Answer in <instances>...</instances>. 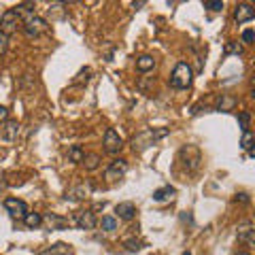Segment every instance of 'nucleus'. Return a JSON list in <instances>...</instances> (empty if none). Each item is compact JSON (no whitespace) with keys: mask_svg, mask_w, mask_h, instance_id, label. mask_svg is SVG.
I'll return each mask as SVG.
<instances>
[{"mask_svg":"<svg viewBox=\"0 0 255 255\" xmlns=\"http://www.w3.org/2000/svg\"><path fill=\"white\" fill-rule=\"evenodd\" d=\"M102 145H105V151H107V153L115 155V153H119V151H122L124 140H122V136L117 134V130L109 128V130L105 132V140H102Z\"/></svg>","mask_w":255,"mask_h":255,"instance_id":"3","label":"nucleus"},{"mask_svg":"<svg viewBox=\"0 0 255 255\" xmlns=\"http://www.w3.org/2000/svg\"><path fill=\"white\" fill-rule=\"evenodd\" d=\"M124 245H126V249H128V251H138L140 247H142V243L136 241V238H130V241H126Z\"/></svg>","mask_w":255,"mask_h":255,"instance_id":"22","label":"nucleus"},{"mask_svg":"<svg viewBox=\"0 0 255 255\" xmlns=\"http://www.w3.org/2000/svg\"><path fill=\"white\" fill-rule=\"evenodd\" d=\"M21 28H23V32H26L28 38H36L41 32H45L47 28H49V23H47L45 19H41V17H36V15H32V17L23 19Z\"/></svg>","mask_w":255,"mask_h":255,"instance_id":"2","label":"nucleus"},{"mask_svg":"<svg viewBox=\"0 0 255 255\" xmlns=\"http://www.w3.org/2000/svg\"><path fill=\"white\" fill-rule=\"evenodd\" d=\"M83 164H85L87 170H96V168L100 166V155H96V153L85 155V157H83Z\"/></svg>","mask_w":255,"mask_h":255,"instance_id":"19","label":"nucleus"},{"mask_svg":"<svg viewBox=\"0 0 255 255\" xmlns=\"http://www.w3.org/2000/svg\"><path fill=\"white\" fill-rule=\"evenodd\" d=\"M249 119H251L249 113H241V115H238V122H241V128H243V130H247V126H249Z\"/></svg>","mask_w":255,"mask_h":255,"instance_id":"27","label":"nucleus"},{"mask_svg":"<svg viewBox=\"0 0 255 255\" xmlns=\"http://www.w3.org/2000/svg\"><path fill=\"white\" fill-rule=\"evenodd\" d=\"M23 223H26L28 228H38L43 223V217L38 213H28L26 217H23Z\"/></svg>","mask_w":255,"mask_h":255,"instance_id":"18","label":"nucleus"},{"mask_svg":"<svg viewBox=\"0 0 255 255\" xmlns=\"http://www.w3.org/2000/svg\"><path fill=\"white\" fill-rule=\"evenodd\" d=\"M21 23V19H19V15L15 13L13 9H9V11H4V15H2V19H0V26H2V30L0 32H4L6 36L11 34L13 30H17V26Z\"/></svg>","mask_w":255,"mask_h":255,"instance_id":"5","label":"nucleus"},{"mask_svg":"<svg viewBox=\"0 0 255 255\" xmlns=\"http://www.w3.org/2000/svg\"><path fill=\"white\" fill-rule=\"evenodd\" d=\"M66 253H70L68 245H64V243H58V245H53L51 249H47V251H41L38 255H66Z\"/></svg>","mask_w":255,"mask_h":255,"instance_id":"16","label":"nucleus"},{"mask_svg":"<svg viewBox=\"0 0 255 255\" xmlns=\"http://www.w3.org/2000/svg\"><path fill=\"white\" fill-rule=\"evenodd\" d=\"M183 255H191V253H183Z\"/></svg>","mask_w":255,"mask_h":255,"instance_id":"30","label":"nucleus"},{"mask_svg":"<svg viewBox=\"0 0 255 255\" xmlns=\"http://www.w3.org/2000/svg\"><path fill=\"white\" fill-rule=\"evenodd\" d=\"M126 172H128V162H126L124 157H115L113 162L109 164V168H107V172H105V177H107L109 181H117V179H122Z\"/></svg>","mask_w":255,"mask_h":255,"instance_id":"4","label":"nucleus"},{"mask_svg":"<svg viewBox=\"0 0 255 255\" xmlns=\"http://www.w3.org/2000/svg\"><path fill=\"white\" fill-rule=\"evenodd\" d=\"M177 194V189H174L172 185H164V187H159L153 191V200L155 202H166V200H170V198Z\"/></svg>","mask_w":255,"mask_h":255,"instance_id":"12","label":"nucleus"},{"mask_svg":"<svg viewBox=\"0 0 255 255\" xmlns=\"http://www.w3.org/2000/svg\"><path fill=\"white\" fill-rule=\"evenodd\" d=\"M115 213H117L119 219L130 221V219L136 217V206H134V202H119L115 206Z\"/></svg>","mask_w":255,"mask_h":255,"instance_id":"10","label":"nucleus"},{"mask_svg":"<svg viewBox=\"0 0 255 255\" xmlns=\"http://www.w3.org/2000/svg\"><path fill=\"white\" fill-rule=\"evenodd\" d=\"M136 68L140 70V73H149V70L155 68V58L153 55H149V53L140 55V58L136 60Z\"/></svg>","mask_w":255,"mask_h":255,"instance_id":"13","label":"nucleus"},{"mask_svg":"<svg viewBox=\"0 0 255 255\" xmlns=\"http://www.w3.org/2000/svg\"><path fill=\"white\" fill-rule=\"evenodd\" d=\"M253 38H255V32H253V30H245V32H243V43L251 45V43H253Z\"/></svg>","mask_w":255,"mask_h":255,"instance_id":"25","label":"nucleus"},{"mask_svg":"<svg viewBox=\"0 0 255 255\" xmlns=\"http://www.w3.org/2000/svg\"><path fill=\"white\" fill-rule=\"evenodd\" d=\"M191 81H194V70H191V66L187 62H179L170 75V85L174 90H187Z\"/></svg>","mask_w":255,"mask_h":255,"instance_id":"1","label":"nucleus"},{"mask_svg":"<svg viewBox=\"0 0 255 255\" xmlns=\"http://www.w3.org/2000/svg\"><path fill=\"white\" fill-rule=\"evenodd\" d=\"M4 209L9 211L13 217H26L28 215V204L19 200V198H6L4 200Z\"/></svg>","mask_w":255,"mask_h":255,"instance_id":"6","label":"nucleus"},{"mask_svg":"<svg viewBox=\"0 0 255 255\" xmlns=\"http://www.w3.org/2000/svg\"><path fill=\"white\" fill-rule=\"evenodd\" d=\"M204 9H209V11H223V2H221V0H206Z\"/></svg>","mask_w":255,"mask_h":255,"instance_id":"21","label":"nucleus"},{"mask_svg":"<svg viewBox=\"0 0 255 255\" xmlns=\"http://www.w3.org/2000/svg\"><path fill=\"white\" fill-rule=\"evenodd\" d=\"M253 17H255V11H253V6H251V4H247V2H243V4H236V11H234V19H236L238 23L251 21Z\"/></svg>","mask_w":255,"mask_h":255,"instance_id":"9","label":"nucleus"},{"mask_svg":"<svg viewBox=\"0 0 255 255\" xmlns=\"http://www.w3.org/2000/svg\"><path fill=\"white\" fill-rule=\"evenodd\" d=\"M17 136H19V124L13 122V119H6L2 128V138L13 142V140H17Z\"/></svg>","mask_w":255,"mask_h":255,"instance_id":"11","label":"nucleus"},{"mask_svg":"<svg viewBox=\"0 0 255 255\" xmlns=\"http://www.w3.org/2000/svg\"><path fill=\"white\" fill-rule=\"evenodd\" d=\"M238 255H249V253H238Z\"/></svg>","mask_w":255,"mask_h":255,"instance_id":"29","label":"nucleus"},{"mask_svg":"<svg viewBox=\"0 0 255 255\" xmlns=\"http://www.w3.org/2000/svg\"><path fill=\"white\" fill-rule=\"evenodd\" d=\"M102 230H105V232H113V230H117V219L111 217V215H105V217H102Z\"/></svg>","mask_w":255,"mask_h":255,"instance_id":"20","label":"nucleus"},{"mask_svg":"<svg viewBox=\"0 0 255 255\" xmlns=\"http://www.w3.org/2000/svg\"><path fill=\"white\" fill-rule=\"evenodd\" d=\"M236 234H238V241H243V243H247V245L253 247V243H255V230H253V223H251V221L241 223Z\"/></svg>","mask_w":255,"mask_h":255,"instance_id":"7","label":"nucleus"},{"mask_svg":"<svg viewBox=\"0 0 255 255\" xmlns=\"http://www.w3.org/2000/svg\"><path fill=\"white\" fill-rule=\"evenodd\" d=\"M6 119H9V111H6V107H0V124H4Z\"/></svg>","mask_w":255,"mask_h":255,"instance_id":"28","label":"nucleus"},{"mask_svg":"<svg viewBox=\"0 0 255 255\" xmlns=\"http://www.w3.org/2000/svg\"><path fill=\"white\" fill-rule=\"evenodd\" d=\"M83 157H85V151H83L81 147H79V145H73V147L68 149V159H70L73 164L83 162Z\"/></svg>","mask_w":255,"mask_h":255,"instance_id":"15","label":"nucleus"},{"mask_svg":"<svg viewBox=\"0 0 255 255\" xmlns=\"http://www.w3.org/2000/svg\"><path fill=\"white\" fill-rule=\"evenodd\" d=\"M34 9H36V4L34 2H21V4H17V6H15V13H17L19 15V19L21 17H32V15H34Z\"/></svg>","mask_w":255,"mask_h":255,"instance_id":"14","label":"nucleus"},{"mask_svg":"<svg viewBox=\"0 0 255 255\" xmlns=\"http://www.w3.org/2000/svg\"><path fill=\"white\" fill-rule=\"evenodd\" d=\"M6 47H9V36L4 32H0V55L6 53Z\"/></svg>","mask_w":255,"mask_h":255,"instance_id":"24","label":"nucleus"},{"mask_svg":"<svg viewBox=\"0 0 255 255\" xmlns=\"http://www.w3.org/2000/svg\"><path fill=\"white\" fill-rule=\"evenodd\" d=\"M47 221L53 223L55 228H64L66 226V219H62V217H55V215H47Z\"/></svg>","mask_w":255,"mask_h":255,"instance_id":"23","label":"nucleus"},{"mask_svg":"<svg viewBox=\"0 0 255 255\" xmlns=\"http://www.w3.org/2000/svg\"><path fill=\"white\" fill-rule=\"evenodd\" d=\"M241 147L245 151H249V155H253V134H251L249 128L243 130V142H241Z\"/></svg>","mask_w":255,"mask_h":255,"instance_id":"17","label":"nucleus"},{"mask_svg":"<svg viewBox=\"0 0 255 255\" xmlns=\"http://www.w3.org/2000/svg\"><path fill=\"white\" fill-rule=\"evenodd\" d=\"M243 49H241V45L238 43H228L226 45V53H241Z\"/></svg>","mask_w":255,"mask_h":255,"instance_id":"26","label":"nucleus"},{"mask_svg":"<svg viewBox=\"0 0 255 255\" xmlns=\"http://www.w3.org/2000/svg\"><path fill=\"white\" fill-rule=\"evenodd\" d=\"M77 226L79 230H94L96 228V215L92 211H81V213H77Z\"/></svg>","mask_w":255,"mask_h":255,"instance_id":"8","label":"nucleus"}]
</instances>
